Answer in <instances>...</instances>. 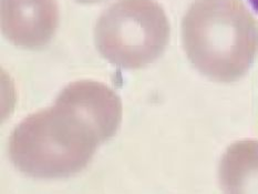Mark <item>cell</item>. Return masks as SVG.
Returning <instances> with one entry per match:
<instances>
[{
	"instance_id": "obj_7",
	"label": "cell",
	"mask_w": 258,
	"mask_h": 194,
	"mask_svg": "<svg viewBox=\"0 0 258 194\" xmlns=\"http://www.w3.org/2000/svg\"><path fill=\"white\" fill-rule=\"evenodd\" d=\"M248 2L251 5V7H253L256 13L258 14V0H248Z\"/></svg>"
},
{
	"instance_id": "obj_2",
	"label": "cell",
	"mask_w": 258,
	"mask_h": 194,
	"mask_svg": "<svg viewBox=\"0 0 258 194\" xmlns=\"http://www.w3.org/2000/svg\"><path fill=\"white\" fill-rule=\"evenodd\" d=\"M248 15L237 0H198L183 21L185 49L201 69L227 78L250 51Z\"/></svg>"
},
{
	"instance_id": "obj_3",
	"label": "cell",
	"mask_w": 258,
	"mask_h": 194,
	"mask_svg": "<svg viewBox=\"0 0 258 194\" xmlns=\"http://www.w3.org/2000/svg\"><path fill=\"white\" fill-rule=\"evenodd\" d=\"M169 38V20L155 0H117L99 17L94 29L100 54L124 69L154 62Z\"/></svg>"
},
{
	"instance_id": "obj_6",
	"label": "cell",
	"mask_w": 258,
	"mask_h": 194,
	"mask_svg": "<svg viewBox=\"0 0 258 194\" xmlns=\"http://www.w3.org/2000/svg\"><path fill=\"white\" fill-rule=\"evenodd\" d=\"M76 2L80 4H95V3L103 2V0H76Z\"/></svg>"
},
{
	"instance_id": "obj_5",
	"label": "cell",
	"mask_w": 258,
	"mask_h": 194,
	"mask_svg": "<svg viewBox=\"0 0 258 194\" xmlns=\"http://www.w3.org/2000/svg\"><path fill=\"white\" fill-rule=\"evenodd\" d=\"M83 116L97 131L101 142L113 137L122 120L120 97L104 83L79 80L67 86L55 99Z\"/></svg>"
},
{
	"instance_id": "obj_1",
	"label": "cell",
	"mask_w": 258,
	"mask_h": 194,
	"mask_svg": "<svg viewBox=\"0 0 258 194\" xmlns=\"http://www.w3.org/2000/svg\"><path fill=\"white\" fill-rule=\"evenodd\" d=\"M101 143L83 116L55 100L53 107L28 115L16 126L9 138L8 153L24 174L59 179L81 172Z\"/></svg>"
},
{
	"instance_id": "obj_4",
	"label": "cell",
	"mask_w": 258,
	"mask_h": 194,
	"mask_svg": "<svg viewBox=\"0 0 258 194\" xmlns=\"http://www.w3.org/2000/svg\"><path fill=\"white\" fill-rule=\"evenodd\" d=\"M0 8L2 31L17 47L42 48L57 31V0H2Z\"/></svg>"
}]
</instances>
